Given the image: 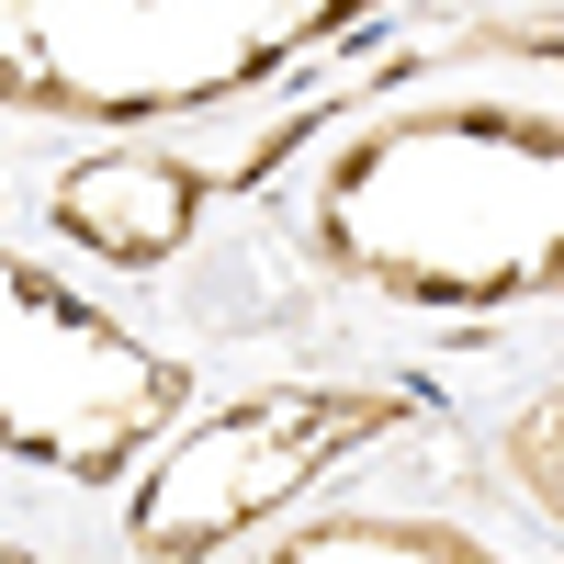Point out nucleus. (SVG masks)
I'll list each match as a JSON object with an SVG mask.
<instances>
[{
    "label": "nucleus",
    "instance_id": "nucleus-1",
    "mask_svg": "<svg viewBox=\"0 0 564 564\" xmlns=\"http://www.w3.org/2000/svg\"><path fill=\"white\" fill-rule=\"evenodd\" d=\"M316 260L384 305H553L564 294V113L542 102H395L305 170Z\"/></svg>",
    "mask_w": 564,
    "mask_h": 564
},
{
    "label": "nucleus",
    "instance_id": "nucleus-4",
    "mask_svg": "<svg viewBox=\"0 0 564 564\" xmlns=\"http://www.w3.org/2000/svg\"><path fill=\"white\" fill-rule=\"evenodd\" d=\"M193 406V372L159 339L57 282L45 260L0 249V452L45 463V475H135V452L170 441V417Z\"/></svg>",
    "mask_w": 564,
    "mask_h": 564
},
{
    "label": "nucleus",
    "instance_id": "nucleus-5",
    "mask_svg": "<svg viewBox=\"0 0 564 564\" xmlns=\"http://www.w3.org/2000/svg\"><path fill=\"white\" fill-rule=\"evenodd\" d=\"M204 193H215V181H204L193 159L102 148L90 170H68L57 193H45V215H57V238H68V249L113 260V271H148V260H170V249L204 226Z\"/></svg>",
    "mask_w": 564,
    "mask_h": 564
},
{
    "label": "nucleus",
    "instance_id": "nucleus-7",
    "mask_svg": "<svg viewBox=\"0 0 564 564\" xmlns=\"http://www.w3.org/2000/svg\"><path fill=\"white\" fill-rule=\"evenodd\" d=\"M497 486L520 497L531 520H553V531H564V384H542V395L497 430Z\"/></svg>",
    "mask_w": 564,
    "mask_h": 564
},
{
    "label": "nucleus",
    "instance_id": "nucleus-6",
    "mask_svg": "<svg viewBox=\"0 0 564 564\" xmlns=\"http://www.w3.org/2000/svg\"><path fill=\"white\" fill-rule=\"evenodd\" d=\"M260 564H508V553L452 520H406V508H339V520L282 531Z\"/></svg>",
    "mask_w": 564,
    "mask_h": 564
},
{
    "label": "nucleus",
    "instance_id": "nucleus-3",
    "mask_svg": "<svg viewBox=\"0 0 564 564\" xmlns=\"http://www.w3.org/2000/svg\"><path fill=\"white\" fill-rule=\"evenodd\" d=\"M417 417L406 384H249L204 417H170L159 463H135L124 486V564H215L249 531H271L305 486H327L372 441H395Z\"/></svg>",
    "mask_w": 564,
    "mask_h": 564
},
{
    "label": "nucleus",
    "instance_id": "nucleus-2",
    "mask_svg": "<svg viewBox=\"0 0 564 564\" xmlns=\"http://www.w3.org/2000/svg\"><path fill=\"white\" fill-rule=\"evenodd\" d=\"M384 0H0V113L170 124L226 113Z\"/></svg>",
    "mask_w": 564,
    "mask_h": 564
},
{
    "label": "nucleus",
    "instance_id": "nucleus-8",
    "mask_svg": "<svg viewBox=\"0 0 564 564\" xmlns=\"http://www.w3.org/2000/svg\"><path fill=\"white\" fill-rule=\"evenodd\" d=\"M0 564H34V553H23V542H0Z\"/></svg>",
    "mask_w": 564,
    "mask_h": 564
}]
</instances>
